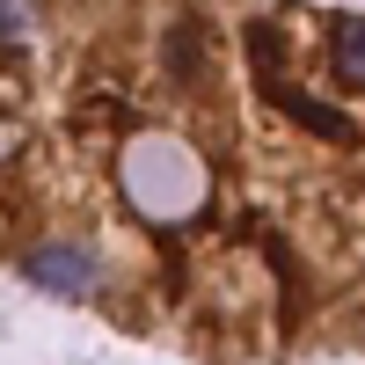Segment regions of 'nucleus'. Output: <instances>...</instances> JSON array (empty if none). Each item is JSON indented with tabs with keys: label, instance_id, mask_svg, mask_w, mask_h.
Masks as SVG:
<instances>
[{
	"label": "nucleus",
	"instance_id": "1",
	"mask_svg": "<svg viewBox=\"0 0 365 365\" xmlns=\"http://www.w3.org/2000/svg\"><path fill=\"white\" fill-rule=\"evenodd\" d=\"M22 270H29V285L51 292V299H88L103 285V263H96V249H81V241H37V249L22 256Z\"/></svg>",
	"mask_w": 365,
	"mask_h": 365
},
{
	"label": "nucleus",
	"instance_id": "2",
	"mask_svg": "<svg viewBox=\"0 0 365 365\" xmlns=\"http://www.w3.org/2000/svg\"><path fill=\"white\" fill-rule=\"evenodd\" d=\"M329 66L344 88H365V15H336L329 22Z\"/></svg>",
	"mask_w": 365,
	"mask_h": 365
},
{
	"label": "nucleus",
	"instance_id": "3",
	"mask_svg": "<svg viewBox=\"0 0 365 365\" xmlns=\"http://www.w3.org/2000/svg\"><path fill=\"white\" fill-rule=\"evenodd\" d=\"M37 29V0H0V44H29Z\"/></svg>",
	"mask_w": 365,
	"mask_h": 365
}]
</instances>
